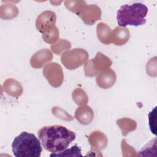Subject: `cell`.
Masks as SVG:
<instances>
[{
  "mask_svg": "<svg viewBox=\"0 0 157 157\" xmlns=\"http://www.w3.org/2000/svg\"><path fill=\"white\" fill-rule=\"evenodd\" d=\"M37 134L44 148L52 153L66 149L75 139V132L61 125L44 126Z\"/></svg>",
  "mask_w": 157,
  "mask_h": 157,
  "instance_id": "6da1fadb",
  "label": "cell"
},
{
  "mask_svg": "<svg viewBox=\"0 0 157 157\" xmlns=\"http://www.w3.org/2000/svg\"><path fill=\"white\" fill-rule=\"evenodd\" d=\"M12 148L16 157H40L42 151L39 139L34 134L26 131L15 137Z\"/></svg>",
  "mask_w": 157,
  "mask_h": 157,
  "instance_id": "7a4b0ae2",
  "label": "cell"
},
{
  "mask_svg": "<svg viewBox=\"0 0 157 157\" xmlns=\"http://www.w3.org/2000/svg\"><path fill=\"white\" fill-rule=\"evenodd\" d=\"M147 12V7L140 2L123 5L117 11L118 24L122 27L127 25L134 26L142 25L146 23L145 17Z\"/></svg>",
  "mask_w": 157,
  "mask_h": 157,
  "instance_id": "3957f363",
  "label": "cell"
},
{
  "mask_svg": "<svg viewBox=\"0 0 157 157\" xmlns=\"http://www.w3.org/2000/svg\"><path fill=\"white\" fill-rule=\"evenodd\" d=\"M89 142L91 146L96 150L104 149L107 144L105 136L100 131H94L89 137Z\"/></svg>",
  "mask_w": 157,
  "mask_h": 157,
  "instance_id": "277c9868",
  "label": "cell"
},
{
  "mask_svg": "<svg viewBox=\"0 0 157 157\" xmlns=\"http://www.w3.org/2000/svg\"><path fill=\"white\" fill-rule=\"evenodd\" d=\"M96 81L98 84L102 88H107L113 85L115 81V72L111 70L105 73L101 74L97 77Z\"/></svg>",
  "mask_w": 157,
  "mask_h": 157,
  "instance_id": "5b68a950",
  "label": "cell"
},
{
  "mask_svg": "<svg viewBox=\"0 0 157 157\" xmlns=\"http://www.w3.org/2000/svg\"><path fill=\"white\" fill-rule=\"evenodd\" d=\"M75 117L82 124L90 123L93 118L92 110L89 107H80L75 112Z\"/></svg>",
  "mask_w": 157,
  "mask_h": 157,
  "instance_id": "8992f818",
  "label": "cell"
},
{
  "mask_svg": "<svg viewBox=\"0 0 157 157\" xmlns=\"http://www.w3.org/2000/svg\"><path fill=\"white\" fill-rule=\"evenodd\" d=\"M113 34V42L115 45H121L125 44L129 39V33L126 28H116Z\"/></svg>",
  "mask_w": 157,
  "mask_h": 157,
  "instance_id": "52a82bcc",
  "label": "cell"
},
{
  "mask_svg": "<svg viewBox=\"0 0 157 157\" xmlns=\"http://www.w3.org/2000/svg\"><path fill=\"white\" fill-rule=\"evenodd\" d=\"M55 13L52 15H45L39 17L36 22V26L40 32H44L46 30L47 28L55 24Z\"/></svg>",
  "mask_w": 157,
  "mask_h": 157,
  "instance_id": "ba28073f",
  "label": "cell"
},
{
  "mask_svg": "<svg viewBox=\"0 0 157 157\" xmlns=\"http://www.w3.org/2000/svg\"><path fill=\"white\" fill-rule=\"evenodd\" d=\"M156 137L147 144L137 154L139 156H156Z\"/></svg>",
  "mask_w": 157,
  "mask_h": 157,
  "instance_id": "9c48e42d",
  "label": "cell"
},
{
  "mask_svg": "<svg viewBox=\"0 0 157 157\" xmlns=\"http://www.w3.org/2000/svg\"><path fill=\"white\" fill-rule=\"evenodd\" d=\"M50 156H82V155L81 153L80 148L77 144H75L69 149H65L58 153H53Z\"/></svg>",
  "mask_w": 157,
  "mask_h": 157,
  "instance_id": "30bf717a",
  "label": "cell"
},
{
  "mask_svg": "<svg viewBox=\"0 0 157 157\" xmlns=\"http://www.w3.org/2000/svg\"><path fill=\"white\" fill-rule=\"evenodd\" d=\"M102 26L103 30H102L100 24H99V25H98V27H97L98 36L99 37V38L100 39L101 42H102L105 44H109L110 41L107 39V38L109 39V34L110 32V28L105 25H104Z\"/></svg>",
  "mask_w": 157,
  "mask_h": 157,
  "instance_id": "8fae6325",
  "label": "cell"
},
{
  "mask_svg": "<svg viewBox=\"0 0 157 157\" xmlns=\"http://www.w3.org/2000/svg\"><path fill=\"white\" fill-rule=\"evenodd\" d=\"M148 116L150 131L153 134L156 135V107H155Z\"/></svg>",
  "mask_w": 157,
  "mask_h": 157,
  "instance_id": "7c38bea8",
  "label": "cell"
}]
</instances>
